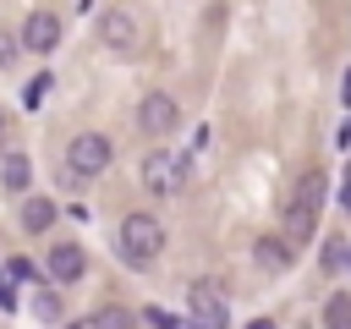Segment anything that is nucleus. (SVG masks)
I'll return each mask as SVG.
<instances>
[{"label": "nucleus", "instance_id": "nucleus-1", "mask_svg": "<svg viewBox=\"0 0 351 329\" xmlns=\"http://www.w3.org/2000/svg\"><path fill=\"white\" fill-rule=\"evenodd\" d=\"M318 208H324V175L307 170V175L296 181L291 203H285V241H291V247H302V241L318 230Z\"/></svg>", "mask_w": 351, "mask_h": 329}, {"label": "nucleus", "instance_id": "nucleus-2", "mask_svg": "<svg viewBox=\"0 0 351 329\" xmlns=\"http://www.w3.org/2000/svg\"><path fill=\"white\" fill-rule=\"evenodd\" d=\"M159 252H165V225H159L154 214H126V219H121V258L143 269V263H154Z\"/></svg>", "mask_w": 351, "mask_h": 329}, {"label": "nucleus", "instance_id": "nucleus-3", "mask_svg": "<svg viewBox=\"0 0 351 329\" xmlns=\"http://www.w3.org/2000/svg\"><path fill=\"white\" fill-rule=\"evenodd\" d=\"M110 137L104 132H77L71 143H66V164H71V175H99L104 164H110Z\"/></svg>", "mask_w": 351, "mask_h": 329}, {"label": "nucleus", "instance_id": "nucleus-4", "mask_svg": "<svg viewBox=\"0 0 351 329\" xmlns=\"http://www.w3.org/2000/svg\"><path fill=\"white\" fill-rule=\"evenodd\" d=\"M143 186H148L154 197H170V192H181V186H186V170H181L170 154H159V148H154V154L143 159Z\"/></svg>", "mask_w": 351, "mask_h": 329}, {"label": "nucleus", "instance_id": "nucleus-5", "mask_svg": "<svg viewBox=\"0 0 351 329\" xmlns=\"http://www.w3.org/2000/svg\"><path fill=\"white\" fill-rule=\"evenodd\" d=\"M176 121H181V110H176V99H170V93H148V99L137 104V126H143L148 137H170V132H176Z\"/></svg>", "mask_w": 351, "mask_h": 329}, {"label": "nucleus", "instance_id": "nucleus-6", "mask_svg": "<svg viewBox=\"0 0 351 329\" xmlns=\"http://www.w3.org/2000/svg\"><path fill=\"white\" fill-rule=\"evenodd\" d=\"M44 274H49L55 285H71V280H82V274H88V252H82L77 241H55V247H49V258H44Z\"/></svg>", "mask_w": 351, "mask_h": 329}, {"label": "nucleus", "instance_id": "nucleus-7", "mask_svg": "<svg viewBox=\"0 0 351 329\" xmlns=\"http://www.w3.org/2000/svg\"><path fill=\"white\" fill-rule=\"evenodd\" d=\"M186 302H192V329H230V313H225V302H219V291L214 285H192L186 291Z\"/></svg>", "mask_w": 351, "mask_h": 329}, {"label": "nucleus", "instance_id": "nucleus-8", "mask_svg": "<svg viewBox=\"0 0 351 329\" xmlns=\"http://www.w3.org/2000/svg\"><path fill=\"white\" fill-rule=\"evenodd\" d=\"M60 44V16L55 11H33L27 22H22V49L27 55H49Z\"/></svg>", "mask_w": 351, "mask_h": 329}, {"label": "nucleus", "instance_id": "nucleus-9", "mask_svg": "<svg viewBox=\"0 0 351 329\" xmlns=\"http://www.w3.org/2000/svg\"><path fill=\"white\" fill-rule=\"evenodd\" d=\"M99 38H104L110 49L132 55V49H137V22H132V11H104V16H99Z\"/></svg>", "mask_w": 351, "mask_h": 329}, {"label": "nucleus", "instance_id": "nucleus-10", "mask_svg": "<svg viewBox=\"0 0 351 329\" xmlns=\"http://www.w3.org/2000/svg\"><path fill=\"white\" fill-rule=\"evenodd\" d=\"M291 252H296V247H291L285 236H258V241H252V258H258L263 274H285V269H291Z\"/></svg>", "mask_w": 351, "mask_h": 329}, {"label": "nucleus", "instance_id": "nucleus-11", "mask_svg": "<svg viewBox=\"0 0 351 329\" xmlns=\"http://www.w3.org/2000/svg\"><path fill=\"white\" fill-rule=\"evenodd\" d=\"M49 225H55V203H49V197H27V203H22V230L44 236Z\"/></svg>", "mask_w": 351, "mask_h": 329}, {"label": "nucleus", "instance_id": "nucleus-12", "mask_svg": "<svg viewBox=\"0 0 351 329\" xmlns=\"http://www.w3.org/2000/svg\"><path fill=\"white\" fill-rule=\"evenodd\" d=\"M27 175H33V164H27L22 154H5V159H0V181H5V192H22Z\"/></svg>", "mask_w": 351, "mask_h": 329}, {"label": "nucleus", "instance_id": "nucleus-13", "mask_svg": "<svg viewBox=\"0 0 351 329\" xmlns=\"http://www.w3.org/2000/svg\"><path fill=\"white\" fill-rule=\"evenodd\" d=\"M88 329H137V318H132L126 307H99V313L88 318Z\"/></svg>", "mask_w": 351, "mask_h": 329}, {"label": "nucleus", "instance_id": "nucleus-14", "mask_svg": "<svg viewBox=\"0 0 351 329\" xmlns=\"http://www.w3.org/2000/svg\"><path fill=\"white\" fill-rule=\"evenodd\" d=\"M346 258H351V247H346L340 236H329V241H324V252H318V263H324L329 274H340V269H346Z\"/></svg>", "mask_w": 351, "mask_h": 329}, {"label": "nucleus", "instance_id": "nucleus-15", "mask_svg": "<svg viewBox=\"0 0 351 329\" xmlns=\"http://www.w3.org/2000/svg\"><path fill=\"white\" fill-rule=\"evenodd\" d=\"M324 318H329V329H351V296H346V291H335V296H329V307H324Z\"/></svg>", "mask_w": 351, "mask_h": 329}, {"label": "nucleus", "instance_id": "nucleus-16", "mask_svg": "<svg viewBox=\"0 0 351 329\" xmlns=\"http://www.w3.org/2000/svg\"><path fill=\"white\" fill-rule=\"evenodd\" d=\"M33 318L60 324V296H55V291H38V296H33Z\"/></svg>", "mask_w": 351, "mask_h": 329}, {"label": "nucleus", "instance_id": "nucleus-17", "mask_svg": "<svg viewBox=\"0 0 351 329\" xmlns=\"http://www.w3.org/2000/svg\"><path fill=\"white\" fill-rule=\"evenodd\" d=\"M44 93H49V71H38V77L27 82V93H22V104H27V110H38V104H44Z\"/></svg>", "mask_w": 351, "mask_h": 329}, {"label": "nucleus", "instance_id": "nucleus-18", "mask_svg": "<svg viewBox=\"0 0 351 329\" xmlns=\"http://www.w3.org/2000/svg\"><path fill=\"white\" fill-rule=\"evenodd\" d=\"M5 269H11V280H33V263H27V258H11Z\"/></svg>", "mask_w": 351, "mask_h": 329}, {"label": "nucleus", "instance_id": "nucleus-19", "mask_svg": "<svg viewBox=\"0 0 351 329\" xmlns=\"http://www.w3.org/2000/svg\"><path fill=\"white\" fill-rule=\"evenodd\" d=\"M11 49H16V38H11V33H0V66L11 60Z\"/></svg>", "mask_w": 351, "mask_h": 329}, {"label": "nucleus", "instance_id": "nucleus-20", "mask_svg": "<svg viewBox=\"0 0 351 329\" xmlns=\"http://www.w3.org/2000/svg\"><path fill=\"white\" fill-rule=\"evenodd\" d=\"M340 203L351 208V170H346V181H340Z\"/></svg>", "mask_w": 351, "mask_h": 329}, {"label": "nucleus", "instance_id": "nucleus-21", "mask_svg": "<svg viewBox=\"0 0 351 329\" xmlns=\"http://www.w3.org/2000/svg\"><path fill=\"white\" fill-rule=\"evenodd\" d=\"M340 93H346V104H351V71H346V82H340Z\"/></svg>", "mask_w": 351, "mask_h": 329}, {"label": "nucleus", "instance_id": "nucleus-22", "mask_svg": "<svg viewBox=\"0 0 351 329\" xmlns=\"http://www.w3.org/2000/svg\"><path fill=\"white\" fill-rule=\"evenodd\" d=\"M247 329H274V324H269V318H258V324H247Z\"/></svg>", "mask_w": 351, "mask_h": 329}, {"label": "nucleus", "instance_id": "nucleus-23", "mask_svg": "<svg viewBox=\"0 0 351 329\" xmlns=\"http://www.w3.org/2000/svg\"><path fill=\"white\" fill-rule=\"evenodd\" d=\"M346 269H351V258H346Z\"/></svg>", "mask_w": 351, "mask_h": 329}, {"label": "nucleus", "instance_id": "nucleus-24", "mask_svg": "<svg viewBox=\"0 0 351 329\" xmlns=\"http://www.w3.org/2000/svg\"><path fill=\"white\" fill-rule=\"evenodd\" d=\"M0 132H5V121H0Z\"/></svg>", "mask_w": 351, "mask_h": 329}]
</instances>
